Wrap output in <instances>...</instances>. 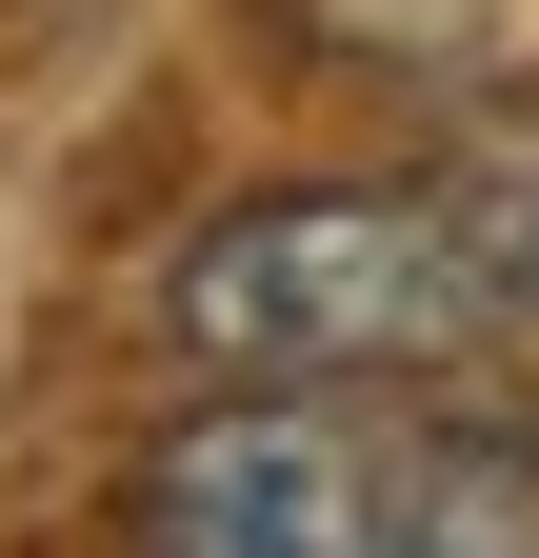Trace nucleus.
Masks as SVG:
<instances>
[{
  "instance_id": "1",
  "label": "nucleus",
  "mask_w": 539,
  "mask_h": 558,
  "mask_svg": "<svg viewBox=\"0 0 539 558\" xmlns=\"http://www.w3.org/2000/svg\"><path fill=\"white\" fill-rule=\"evenodd\" d=\"M160 339L200 360V399H399L480 360L500 300L459 259L440 180H280L160 259Z\"/></svg>"
},
{
  "instance_id": "2",
  "label": "nucleus",
  "mask_w": 539,
  "mask_h": 558,
  "mask_svg": "<svg viewBox=\"0 0 539 558\" xmlns=\"http://www.w3.org/2000/svg\"><path fill=\"white\" fill-rule=\"evenodd\" d=\"M420 418L380 399H200L120 499V558H399Z\"/></svg>"
},
{
  "instance_id": "3",
  "label": "nucleus",
  "mask_w": 539,
  "mask_h": 558,
  "mask_svg": "<svg viewBox=\"0 0 539 558\" xmlns=\"http://www.w3.org/2000/svg\"><path fill=\"white\" fill-rule=\"evenodd\" d=\"M440 220H459V259H480L500 339H539V100H519V120H480V140L440 160Z\"/></svg>"
}]
</instances>
